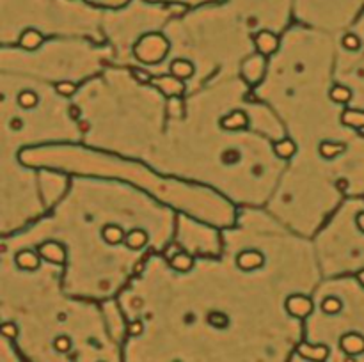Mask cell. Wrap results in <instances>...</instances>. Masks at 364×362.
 <instances>
[{
  "instance_id": "277c9868",
  "label": "cell",
  "mask_w": 364,
  "mask_h": 362,
  "mask_svg": "<svg viewBox=\"0 0 364 362\" xmlns=\"http://www.w3.org/2000/svg\"><path fill=\"white\" fill-rule=\"evenodd\" d=\"M343 45H344V48H348V50H357V48L360 47V41L355 34H346L343 38Z\"/></svg>"
},
{
  "instance_id": "3957f363",
  "label": "cell",
  "mask_w": 364,
  "mask_h": 362,
  "mask_svg": "<svg viewBox=\"0 0 364 362\" xmlns=\"http://www.w3.org/2000/svg\"><path fill=\"white\" fill-rule=\"evenodd\" d=\"M330 96H332L334 102H348L350 98H352V93H350L348 89H344V87H334L332 93H330Z\"/></svg>"
},
{
  "instance_id": "5b68a950",
  "label": "cell",
  "mask_w": 364,
  "mask_h": 362,
  "mask_svg": "<svg viewBox=\"0 0 364 362\" xmlns=\"http://www.w3.org/2000/svg\"><path fill=\"white\" fill-rule=\"evenodd\" d=\"M339 307H341L339 300H336V298L325 300V304H323V309H325V311H327V312H336Z\"/></svg>"
},
{
  "instance_id": "8992f818",
  "label": "cell",
  "mask_w": 364,
  "mask_h": 362,
  "mask_svg": "<svg viewBox=\"0 0 364 362\" xmlns=\"http://www.w3.org/2000/svg\"><path fill=\"white\" fill-rule=\"evenodd\" d=\"M59 91L63 94H71L73 93V86L71 84H59Z\"/></svg>"
},
{
  "instance_id": "6da1fadb",
  "label": "cell",
  "mask_w": 364,
  "mask_h": 362,
  "mask_svg": "<svg viewBox=\"0 0 364 362\" xmlns=\"http://www.w3.org/2000/svg\"><path fill=\"white\" fill-rule=\"evenodd\" d=\"M171 70H172V73L176 75V77H190L192 75V71H194V68H192V64L190 63H185V61H176V63L172 64L171 66Z\"/></svg>"
},
{
  "instance_id": "7a4b0ae2",
  "label": "cell",
  "mask_w": 364,
  "mask_h": 362,
  "mask_svg": "<svg viewBox=\"0 0 364 362\" xmlns=\"http://www.w3.org/2000/svg\"><path fill=\"white\" fill-rule=\"evenodd\" d=\"M18 103H20L22 107H25V109H29V107H34L36 103H38V96H36L32 91H24V93L18 96Z\"/></svg>"
}]
</instances>
